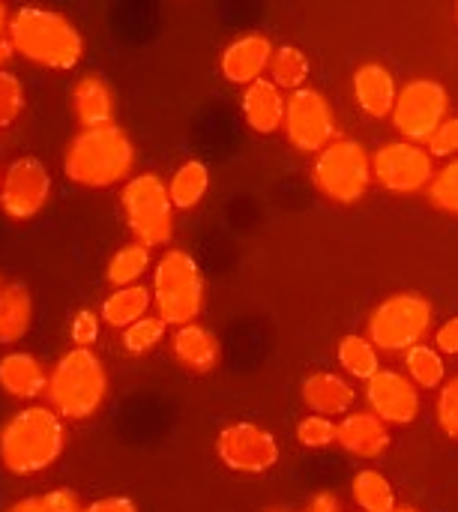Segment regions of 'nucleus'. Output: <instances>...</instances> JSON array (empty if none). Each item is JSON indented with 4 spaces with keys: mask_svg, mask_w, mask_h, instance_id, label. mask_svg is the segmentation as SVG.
Segmentation results:
<instances>
[{
    "mask_svg": "<svg viewBox=\"0 0 458 512\" xmlns=\"http://www.w3.org/2000/svg\"><path fill=\"white\" fill-rule=\"evenodd\" d=\"M63 447V417L48 405H24L0 429V462L15 477L42 474L60 459Z\"/></svg>",
    "mask_w": 458,
    "mask_h": 512,
    "instance_id": "1",
    "label": "nucleus"
},
{
    "mask_svg": "<svg viewBox=\"0 0 458 512\" xmlns=\"http://www.w3.org/2000/svg\"><path fill=\"white\" fill-rule=\"evenodd\" d=\"M6 36L15 45V54L48 69H72L84 54V39L78 27L66 15L42 6L15 9L9 15Z\"/></svg>",
    "mask_w": 458,
    "mask_h": 512,
    "instance_id": "2",
    "label": "nucleus"
},
{
    "mask_svg": "<svg viewBox=\"0 0 458 512\" xmlns=\"http://www.w3.org/2000/svg\"><path fill=\"white\" fill-rule=\"evenodd\" d=\"M132 165H135V147L129 135L114 123L81 129L63 156L66 177L78 186H93V189L126 180L132 174Z\"/></svg>",
    "mask_w": 458,
    "mask_h": 512,
    "instance_id": "3",
    "label": "nucleus"
},
{
    "mask_svg": "<svg viewBox=\"0 0 458 512\" xmlns=\"http://www.w3.org/2000/svg\"><path fill=\"white\" fill-rule=\"evenodd\" d=\"M108 393V375L102 360L90 348L66 351L48 372V402L63 420L93 417Z\"/></svg>",
    "mask_w": 458,
    "mask_h": 512,
    "instance_id": "4",
    "label": "nucleus"
},
{
    "mask_svg": "<svg viewBox=\"0 0 458 512\" xmlns=\"http://www.w3.org/2000/svg\"><path fill=\"white\" fill-rule=\"evenodd\" d=\"M153 306L165 324H192L204 306V276L192 255L171 249L153 267Z\"/></svg>",
    "mask_w": 458,
    "mask_h": 512,
    "instance_id": "5",
    "label": "nucleus"
},
{
    "mask_svg": "<svg viewBox=\"0 0 458 512\" xmlns=\"http://www.w3.org/2000/svg\"><path fill=\"white\" fill-rule=\"evenodd\" d=\"M123 216L129 231L144 246H165L174 231V201L168 195V183H162L156 174H138L129 177V183L120 192Z\"/></svg>",
    "mask_w": 458,
    "mask_h": 512,
    "instance_id": "6",
    "label": "nucleus"
},
{
    "mask_svg": "<svg viewBox=\"0 0 458 512\" xmlns=\"http://www.w3.org/2000/svg\"><path fill=\"white\" fill-rule=\"evenodd\" d=\"M315 183L318 189L339 201V204H354L366 195L369 183H372V156L366 153V147L360 141L351 138H339L330 141L318 159H315Z\"/></svg>",
    "mask_w": 458,
    "mask_h": 512,
    "instance_id": "7",
    "label": "nucleus"
},
{
    "mask_svg": "<svg viewBox=\"0 0 458 512\" xmlns=\"http://www.w3.org/2000/svg\"><path fill=\"white\" fill-rule=\"evenodd\" d=\"M432 327V303L420 294H393L369 318V339L384 351H408Z\"/></svg>",
    "mask_w": 458,
    "mask_h": 512,
    "instance_id": "8",
    "label": "nucleus"
},
{
    "mask_svg": "<svg viewBox=\"0 0 458 512\" xmlns=\"http://www.w3.org/2000/svg\"><path fill=\"white\" fill-rule=\"evenodd\" d=\"M447 108H450V96L444 84L417 78L399 90V99L390 117L405 141L426 144L435 135V129L447 120Z\"/></svg>",
    "mask_w": 458,
    "mask_h": 512,
    "instance_id": "9",
    "label": "nucleus"
},
{
    "mask_svg": "<svg viewBox=\"0 0 458 512\" xmlns=\"http://www.w3.org/2000/svg\"><path fill=\"white\" fill-rule=\"evenodd\" d=\"M282 126H285L288 141L303 153H321L336 135L333 108H330L327 96L315 87L291 90V96L285 102Z\"/></svg>",
    "mask_w": 458,
    "mask_h": 512,
    "instance_id": "10",
    "label": "nucleus"
},
{
    "mask_svg": "<svg viewBox=\"0 0 458 512\" xmlns=\"http://www.w3.org/2000/svg\"><path fill=\"white\" fill-rule=\"evenodd\" d=\"M432 159L435 156L414 141H390L372 156V174L387 192L411 195L432 183L435 177Z\"/></svg>",
    "mask_w": 458,
    "mask_h": 512,
    "instance_id": "11",
    "label": "nucleus"
},
{
    "mask_svg": "<svg viewBox=\"0 0 458 512\" xmlns=\"http://www.w3.org/2000/svg\"><path fill=\"white\" fill-rule=\"evenodd\" d=\"M51 195V177L48 168L33 159L21 156L3 171V186H0V207L9 219L27 222L42 213Z\"/></svg>",
    "mask_w": 458,
    "mask_h": 512,
    "instance_id": "12",
    "label": "nucleus"
},
{
    "mask_svg": "<svg viewBox=\"0 0 458 512\" xmlns=\"http://www.w3.org/2000/svg\"><path fill=\"white\" fill-rule=\"evenodd\" d=\"M216 453L225 462V468L240 471V474H261L273 468L279 459L276 438L252 423L228 426L216 441Z\"/></svg>",
    "mask_w": 458,
    "mask_h": 512,
    "instance_id": "13",
    "label": "nucleus"
},
{
    "mask_svg": "<svg viewBox=\"0 0 458 512\" xmlns=\"http://www.w3.org/2000/svg\"><path fill=\"white\" fill-rule=\"evenodd\" d=\"M366 399L372 405V414H378L384 423H399L408 426L420 414V393L414 381L402 372H387L381 369L366 381Z\"/></svg>",
    "mask_w": 458,
    "mask_h": 512,
    "instance_id": "14",
    "label": "nucleus"
},
{
    "mask_svg": "<svg viewBox=\"0 0 458 512\" xmlns=\"http://www.w3.org/2000/svg\"><path fill=\"white\" fill-rule=\"evenodd\" d=\"M273 42L261 33H246L234 39L222 54V75L234 84H252L264 78L273 60Z\"/></svg>",
    "mask_w": 458,
    "mask_h": 512,
    "instance_id": "15",
    "label": "nucleus"
},
{
    "mask_svg": "<svg viewBox=\"0 0 458 512\" xmlns=\"http://www.w3.org/2000/svg\"><path fill=\"white\" fill-rule=\"evenodd\" d=\"M0 390L18 402H33L48 393V372L33 354L9 351L0 357Z\"/></svg>",
    "mask_w": 458,
    "mask_h": 512,
    "instance_id": "16",
    "label": "nucleus"
},
{
    "mask_svg": "<svg viewBox=\"0 0 458 512\" xmlns=\"http://www.w3.org/2000/svg\"><path fill=\"white\" fill-rule=\"evenodd\" d=\"M285 102L288 99L273 78H258L243 90V117L255 132L270 135L285 123Z\"/></svg>",
    "mask_w": 458,
    "mask_h": 512,
    "instance_id": "17",
    "label": "nucleus"
},
{
    "mask_svg": "<svg viewBox=\"0 0 458 512\" xmlns=\"http://www.w3.org/2000/svg\"><path fill=\"white\" fill-rule=\"evenodd\" d=\"M354 96L369 117H390L399 99V87L387 66L366 63L354 72Z\"/></svg>",
    "mask_w": 458,
    "mask_h": 512,
    "instance_id": "18",
    "label": "nucleus"
},
{
    "mask_svg": "<svg viewBox=\"0 0 458 512\" xmlns=\"http://www.w3.org/2000/svg\"><path fill=\"white\" fill-rule=\"evenodd\" d=\"M339 444L360 459H375L387 450L390 432L378 414H348L339 423Z\"/></svg>",
    "mask_w": 458,
    "mask_h": 512,
    "instance_id": "19",
    "label": "nucleus"
},
{
    "mask_svg": "<svg viewBox=\"0 0 458 512\" xmlns=\"http://www.w3.org/2000/svg\"><path fill=\"white\" fill-rule=\"evenodd\" d=\"M72 105H75V117L81 120L84 129L90 126H105L114 120V90L102 75H84L78 78L75 90H72Z\"/></svg>",
    "mask_w": 458,
    "mask_h": 512,
    "instance_id": "20",
    "label": "nucleus"
},
{
    "mask_svg": "<svg viewBox=\"0 0 458 512\" xmlns=\"http://www.w3.org/2000/svg\"><path fill=\"white\" fill-rule=\"evenodd\" d=\"M171 345H174L177 363L186 366V369H192V372H210L219 363V342L201 324H183V327H177Z\"/></svg>",
    "mask_w": 458,
    "mask_h": 512,
    "instance_id": "21",
    "label": "nucleus"
},
{
    "mask_svg": "<svg viewBox=\"0 0 458 512\" xmlns=\"http://www.w3.org/2000/svg\"><path fill=\"white\" fill-rule=\"evenodd\" d=\"M303 399L315 414L339 417V414H348V408L354 405V387L339 375L318 372L303 381Z\"/></svg>",
    "mask_w": 458,
    "mask_h": 512,
    "instance_id": "22",
    "label": "nucleus"
},
{
    "mask_svg": "<svg viewBox=\"0 0 458 512\" xmlns=\"http://www.w3.org/2000/svg\"><path fill=\"white\" fill-rule=\"evenodd\" d=\"M33 324V297L24 285L0 288V345H15Z\"/></svg>",
    "mask_w": 458,
    "mask_h": 512,
    "instance_id": "23",
    "label": "nucleus"
},
{
    "mask_svg": "<svg viewBox=\"0 0 458 512\" xmlns=\"http://www.w3.org/2000/svg\"><path fill=\"white\" fill-rule=\"evenodd\" d=\"M150 306H153V291L144 288L141 282L114 288L102 303V321L114 330H126L129 324L144 318L150 312Z\"/></svg>",
    "mask_w": 458,
    "mask_h": 512,
    "instance_id": "24",
    "label": "nucleus"
},
{
    "mask_svg": "<svg viewBox=\"0 0 458 512\" xmlns=\"http://www.w3.org/2000/svg\"><path fill=\"white\" fill-rule=\"evenodd\" d=\"M207 189H210V171L201 159H186L168 180V195L180 210H192L195 204H201Z\"/></svg>",
    "mask_w": 458,
    "mask_h": 512,
    "instance_id": "25",
    "label": "nucleus"
},
{
    "mask_svg": "<svg viewBox=\"0 0 458 512\" xmlns=\"http://www.w3.org/2000/svg\"><path fill=\"white\" fill-rule=\"evenodd\" d=\"M150 270V246L144 243H126L114 252V258L108 261V282L114 288H126V285H135L141 282V276Z\"/></svg>",
    "mask_w": 458,
    "mask_h": 512,
    "instance_id": "26",
    "label": "nucleus"
},
{
    "mask_svg": "<svg viewBox=\"0 0 458 512\" xmlns=\"http://www.w3.org/2000/svg\"><path fill=\"white\" fill-rule=\"evenodd\" d=\"M354 501L360 504L363 512H393L396 510V492L387 483V477H381L378 471H360L354 477Z\"/></svg>",
    "mask_w": 458,
    "mask_h": 512,
    "instance_id": "27",
    "label": "nucleus"
},
{
    "mask_svg": "<svg viewBox=\"0 0 458 512\" xmlns=\"http://www.w3.org/2000/svg\"><path fill=\"white\" fill-rule=\"evenodd\" d=\"M339 363H342V369L348 375H354L360 381H369L372 375L381 372L375 342L372 339H363V336H345L339 342Z\"/></svg>",
    "mask_w": 458,
    "mask_h": 512,
    "instance_id": "28",
    "label": "nucleus"
},
{
    "mask_svg": "<svg viewBox=\"0 0 458 512\" xmlns=\"http://www.w3.org/2000/svg\"><path fill=\"white\" fill-rule=\"evenodd\" d=\"M270 75L282 90H300L309 78V57L297 45H282L273 51Z\"/></svg>",
    "mask_w": 458,
    "mask_h": 512,
    "instance_id": "29",
    "label": "nucleus"
},
{
    "mask_svg": "<svg viewBox=\"0 0 458 512\" xmlns=\"http://www.w3.org/2000/svg\"><path fill=\"white\" fill-rule=\"evenodd\" d=\"M405 366H408V378H411L417 387H426V390L438 387V384L444 381V375H447L444 360H441V351H435V348H429V345H423V342L414 345V348H408Z\"/></svg>",
    "mask_w": 458,
    "mask_h": 512,
    "instance_id": "30",
    "label": "nucleus"
},
{
    "mask_svg": "<svg viewBox=\"0 0 458 512\" xmlns=\"http://www.w3.org/2000/svg\"><path fill=\"white\" fill-rule=\"evenodd\" d=\"M165 321L156 315H144V318H138L135 324H129L126 330H123V348L129 351V354H135V357H141V354H150L162 339H165Z\"/></svg>",
    "mask_w": 458,
    "mask_h": 512,
    "instance_id": "31",
    "label": "nucleus"
},
{
    "mask_svg": "<svg viewBox=\"0 0 458 512\" xmlns=\"http://www.w3.org/2000/svg\"><path fill=\"white\" fill-rule=\"evenodd\" d=\"M24 111V84L9 69H0V129L12 126Z\"/></svg>",
    "mask_w": 458,
    "mask_h": 512,
    "instance_id": "32",
    "label": "nucleus"
},
{
    "mask_svg": "<svg viewBox=\"0 0 458 512\" xmlns=\"http://www.w3.org/2000/svg\"><path fill=\"white\" fill-rule=\"evenodd\" d=\"M429 198L435 207L447 210V213H458V159H453L450 165H444L432 183H429Z\"/></svg>",
    "mask_w": 458,
    "mask_h": 512,
    "instance_id": "33",
    "label": "nucleus"
},
{
    "mask_svg": "<svg viewBox=\"0 0 458 512\" xmlns=\"http://www.w3.org/2000/svg\"><path fill=\"white\" fill-rule=\"evenodd\" d=\"M297 438H300L303 447H315L318 450V447H327V444L339 441V426L330 417H324V414H312V417H306L300 423Z\"/></svg>",
    "mask_w": 458,
    "mask_h": 512,
    "instance_id": "34",
    "label": "nucleus"
},
{
    "mask_svg": "<svg viewBox=\"0 0 458 512\" xmlns=\"http://www.w3.org/2000/svg\"><path fill=\"white\" fill-rule=\"evenodd\" d=\"M99 327H102V315H96L90 309L75 312V318L69 324V336H72L75 348H90L99 339Z\"/></svg>",
    "mask_w": 458,
    "mask_h": 512,
    "instance_id": "35",
    "label": "nucleus"
},
{
    "mask_svg": "<svg viewBox=\"0 0 458 512\" xmlns=\"http://www.w3.org/2000/svg\"><path fill=\"white\" fill-rule=\"evenodd\" d=\"M438 420H441V429L456 438L458 441V378H453L444 390H441V399H438Z\"/></svg>",
    "mask_w": 458,
    "mask_h": 512,
    "instance_id": "36",
    "label": "nucleus"
},
{
    "mask_svg": "<svg viewBox=\"0 0 458 512\" xmlns=\"http://www.w3.org/2000/svg\"><path fill=\"white\" fill-rule=\"evenodd\" d=\"M429 144V153L432 156H444V159H450V156H456L458 153V117H447L438 129H435V135L426 141Z\"/></svg>",
    "mask_w": 458,
    "mask_h": 512,
    "instance_id": "37",
    "label": "nucleus"
},
{
    "mask_svg": "<svg viewBox=\"0 0 458 512\" xmlns=\"http://www.w3.org/2000/svg\"><path fill=\"white\" fill-rule=\"evenodd\" d=\"M48 512H81V501L72 489H54L48 495H42Z\"/></svg>",
    "mask_w": 458,
    "mask_h": 512,
    "instance_id": "38",
    "label": "nucleus"
},
{
    "mask_svg": "<svg viewBox=\"0 0 458 512\" xmlns=\"http://www.w3.org/2000/svg\"><path fill=\"white\" fill-rule=\"evenodd\" d=\"M435 345H438V351L441 354H450V357H456L458 354V318H450L441 330H438V336H435Z\"/></svg>",
    "mask_w": 458,
    "mask_h": 512,
    "instance_id": "39",
    "label": "nucleus"
},
{
    "mask_svg": "<svg viewBox=\"0 0 458 512\" xmlns=\"http://www.w3.org/2000/svg\"><path fill=\"white\" fill-rule=\"evenodd\" d=\"M81 512H138V507L129 501V498H102V501H93L90 507H81Z\"/></svg>",
    "mask_w": 458,
    "mask_h": 512,
    "instance_id": "40",
    "label": "nucleus"
},
{
    "mask_svg": "<svg viewBox=\"0 0 458 512\" xmlns=\"http://www.w3.org/2000/svg\"><path fill=\"white\" fill-rule=\"evenodd\" d=\"M6 512H48V507H45L42 498H24V501L12 504Z\"/></svg>",
    "mask_w": 458,
    "mask_h": 512,
    "instance_id": "41",
    "label": "nucleus"
},
{
    "mask_svg": "<svg viewBox=\"0 0 458 512\" xmlns=\"http://www.w3.org/2000/svg\"><path fill=\"white\" fill-rule=\"evenodd\" d=\"M309 512H339V501H336L333 495H318V498L312 501Z\"/></svg>",
    "mask_w": 458,
    "mask_h": 512,
    "instance_id": "42",
    "label": "nucleus"
},
{
    "mask_svg": "<svg viewBox=\"0 0 458 512\" xmlns=\"http://www.w3.org/2000/svg\"><path fill=\"white\" fill-rule=\"evenodd\" d=\"M15 57V45L9 42V36H3L0 39V69H6V63Z\"/></svg>",
    "mask_w": 458,
    "mask_h": 512,
    "instance_id": "43",
    "label": "nucleus"
},
{
    "mask_svg": "<svg viewBox=\"0 0 458 512\" xmlns=\"http://www.w3.org/2000/svg\"><path fill=\"white\" fill-rule=\"evenodd\" d=\"M6 30H9V12H6V6L0 0V39L6 36Z\"/></svg>",
    "mask_w": 458,
    "mask_h": 512,
    "instance_id": "44",
    "label": "nucleus"
},
{
    "mask_svg": "<svg viewBox=\"0 0 458 512\" xmlns=\"http://www.w3.org/2000/svg\"><path fill=\"white\" fill-rule=\"evenodd\" d=\"M393 512H420V510H414V507H396Z\"/></svg>",
    "mask_w": 458,
    "mask_h": 512,
    "instance_id": "45",
    "label": "nucleus"
},
{
    "mask_svg": "<svg viewBox=\"0 0 458 512\" xmlns=\"http://www.w3.org/2000/svg\"><path fill=\"white\" fill-rule=\"evenodd\" d=\"M0 186H3V174H0Z\"/></svg>",
    "mask_w": 458,
    "mask_h": 512,
    "instance_id": "46",
    "label": "nucleus"
},
{
    "mask_svg": "<svg viewBox=\"0 0 458 512\" xmlns=\"http://www.w3.org/2000/svg\"><path fill=\"white\" fill-rule=\"evenodd\" d=\"M270 512H279V510H270Z\"/></svg>",
    "mask_w": 458,
    "mask_h": 512,
    "instance_id": "47",
    "label": "nucleus"
},
{
    "mask_svg": "<svg viewBox=\"0 0 458 512\" xmlns=\"http://www.w3.org/2000/svg\"><path fill=\"white\" fill-rule=\"evenodd\" d=\"M0 288H3V282H0Z\"/></svg>",
    "mask_w": 458,
    "mask_h": 512,
    "instance_id": "48",
    "label": "nucleus"
}]
</instances>
